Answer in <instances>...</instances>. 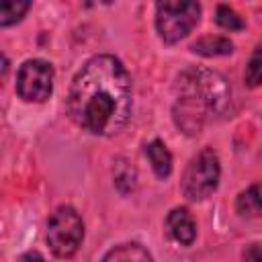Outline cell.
Segmentation results:
<instances>
[{
    "label": "cell",
    "instance_id": "6da1fadb",
    "mask_svg": "<svg viewBox=\"0 0 262 262\" xmlns=\"http://www.w3.org/2000/svg\"><path fill=\"white\" fill-rule=\"evenodd\" d=\"M131 108V78L115 55H94L74 76L68 111L84 131L113 135L127 125Z\"/></svg>",
    "mask_w": 262,
    "mask_h": 262
},
{
    "label": "cell",
    "instance_id": "7a4b0ae2",
    "mask_svg": "<svg viewBox=\"0 0 262 262\" xmlns=\"http://www.w3.org/2000/svg\"><path fill=\"white\" fill-rule=\"evenodd\" d=\"M176 125L192 135L199 133L209 115H223L229 104V86L217 72L205 68H186L176 80Z\"/></svg>",
    "mask_w": 262,
    "mask_h": 262
},
{
    "label": "cell",
    "instance_id": "3957f363",
    "mask_svg": "<svg viewBox=\"0 0 262 262\" xmlns=\"http://www.w3.org/2000/svg\"><path fill=\"white\" fill-rule=\"evenodd\" d=\"M84 239V223L78 211L70 205L57 207L47 223V244L57 258H70L78 252Z\"/></svg>",
    "mask_w": 262,
    "mask_h": 262
},
{
    "label": "cell",
    "instance_id": "277c9868",
    "mask_svg": "<svg viewBox=\"0 0 262 262\" xmlns=\"http://www.w3.org/2000/svg\"><path fill=\"white\" fill-rule=\"evenodd\" d=\"M201 6L190 0H168L156 6V29L166 43L184 39L199 23Z\"/></svg>",
    "mask_w": 262,
    "mask_h": 262
},
{
    "label": "cell",
    "instance_id": "5b68a950",
    "mask_svg": "<svg viewBox=\"0 0 262 262\" xmlns=\"http://www.w3.org/2000/svg\"><path fill=\"white\" fill-rule=\"evenodd\" d=\"M219 158L211 147H205L196 154L184 170L182 176V192L190 201L207 199L219 182Z\"/></svg>",
    "mask_w": 262,
    "mask_h": 262
},
{
    "label": "cell",
    "instance_id": "8992f818",
    "mask_svg": "<svg viewBox=\"0 0 262 262\" xmlns=\"http://www.w3.org/2000/svg\"><path fill=\"white\" fill-rule=\"evenodd\" d=\"M53 90V68L43 59H27L16 74V92L27 102H43Z\"/></svg>",
    "mask_w": 262,
    "mask_h": 262
},
{
    "label": "cell",
    "instance_id": "52a82bcc",
    "mask_svg": "<svg viewBox=\"0 0 262 262\" xmlns=\"http://www.w3.org/2000/svg\"><path fill=\"white\" fill-rule=\"evenodd\" d=\"M166 227L170 231V235L182 244V246H190L196 237V225L194 219L190 217V213L184 207H176L168 213L166 217Z\"/></svg>",
    "mask_w": 262,
    "mask_h": 262
},
{
    "label": "cell",
    "instance_id": "ba28073f",
    "mask_svg": "<svg viewBox=\"0 0 262 262\" xmlns=\"http://www.w3.org/2000/svg\"><path fill=\"white\" fill-rule=\"evenodd\" d=\"M100 262H154V260L141 244L129 242V244H119L111 248Z\"/></svg>",
    "mask_w": 262,
    "mask_h": 262
},
{
    "label": "cell",
    "instance_id": "9c48e42d",
    "mask_svg": "<svg viewBox=\"0 0 262 262\" xmlns=\"http://www.w3.org/2000/svg\"><path fill=\"white\" fill-rule=\"evenodd\" d=\"M145 156H147L156 176H160V178L170 176V172H172V156H170L168 147L160 139H154V141H149L145 145Z\"/></svg>",
    "mask_w": 262,
    "mask_h": 262
},
{
    "label": "cell",
    "instance_id": "30bf717a",
    "mask_svg": "<svg viewBox=\"0 0 262 262\" xmlns=\"http://www.w3.org/2000/svg\"><path fill=\"white\" fill-rule=\"evenodd\" d=\"M190 49L194 53H199V55L215 57V55L231 53L233 51V43L227 37H221V35H207V37H201L199 41H194Z\"/></svg>",
    "mask_w": 262,
    "mask_h": 262
},
{
    "label": "cell",
    "instance_id": "8fae6325",
    "mask_svg": "<svg viewBox=\"0 0 262 262\" xmlns=\"http://www.w3.org/2000/svg\"><path fill=\"white\" fill-rule=\"evenodd\" d=\"M235 211L244 217H256L262 213V182H256L239 192L235 201Z\"/></svg>",
    "mask_w": 262,
    "mask_h": 262
},
{
    "label": "cell",
    "instance_id": "7c38bea8",
    "mask_svg": "<svg viewBox=\"0 0 262 262\" xmlns=\"http://www.w3.org/2000/svg\"><path fill=\"white\" fill-rule=\"evenodd\" d=\"M29 2H16V0H6L0 4V27H8L18 23L25 12L29 10Z\"/></svg>",
    "mask_w": 262,
    "mask_h": 262
},
{
    "label": "cell",
    "instance_id": "4fadbf2b",
    "mask_svg": "<svg viewBox=\"0 0 262 262\" xmlns=\"http://www.w3.org/2000/svg\"><path fill=\"white\" fill-rule=\"evenodd\" d=\"M244 78H246V84L252 86V88L262 82V47H256L254 53L250 55V59L246 63Z\"/></svg>",
    "mask_w": 262,
    "mask_h": 262
},
{
    "label": "cell",
    "instance_id": "5bb4252c",
    "mask_svg": "<svg viewBox=\"0 0 262 262\" xmlns=\"http://www.w3.org/2000/svg\"><path fill=\"white\" fill-rule=\"evenodd\" d=\"M215 20L221 29H227V31H239L244 29V20L239 18V14L235 10H231L229 6H217V14H215Z\"/></svg>",
    "mask_w": 262,
    "mask_h": 262
},
{
    "label": "cell",
    "instance_id": "9a60e30c",
    "mask_svg": "<svg viewBox=\"0 0 262 262\" xmlns=\"http://www.w3.org/2000/svg\"><path fill=\"white\" fill-rule=\"evenodd\" d=\"M121 164L115 170V184L119 186V190H123V182H127L129 190H133V186H135V170L131 166H121Z\"/></svg>",
    "mask_w": 262,
    "mask_h": 262
},
{
    "label": "cell",
    "instance_id": "2e32d148",
    "mask_svg": "<svg viewBox=\"0 0 262 262\" xmlns=\"http://www.w3.org/2000/svg\"><path fill=\"white\" fill-rule=\"evenodd\" d=\"M244 262H262V246L252 244L244 250Z\"/></svg>",
    "mask_w": 262,
    "mask_h": 262
},
{
    "label": "cell",
    "instance_id": "e0dca14e",
    "mask_svg": "<svg viewBox=\"0 0 262 262\" xmlns=\"http://www.w3.org/2000/svg\"><path fill=\"white\" fill-rule=\"evenodd\" d=\"M18 262H45V260H43V256L39 252H27V254L20 256Z\"/></svg>",
    "mask_w": 262,
    "mask_h": 262
}]
</instances>
